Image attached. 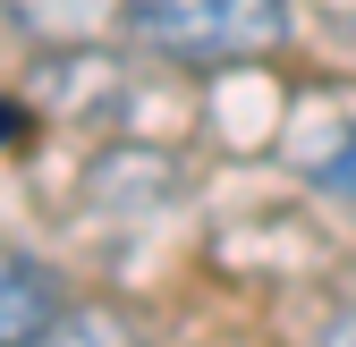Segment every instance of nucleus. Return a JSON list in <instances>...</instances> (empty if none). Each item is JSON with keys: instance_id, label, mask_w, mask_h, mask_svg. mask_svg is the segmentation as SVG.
<instances>
[{"instance_id": "nucleus-1", "label": "nucleus", "mask_w": 356, "mask_h": 347, "mask_svg": "<svg viewBox=\"0 0 356 347\" xmlns=\"http://www.w3.org/2000/svg\"><path fill=\"white\" fill-rule=\"evenodd\" d=\"M119 26L136 51L170 68H246L297 34V9L289 0H119Z\"/></svg>"}, {"instance_id": "nucleus-2", "label": "nucleus", "mask_w": 356, "mask_h": 347, "mask_svg": "<svg viewBox=\"0 0 356 347\" xmlns=\"http://www.w3.org/2000/svg\"><path fill=\"white\" fill-rule=\"evenodd\" d=\"M34 102L60 110V119H76V110H119L127 102V68L111 51H94V42H60V51H42V68H34Z\"/></svg>"}, {"instance_id": "nucleus-3", "label": "nucleus", "mask_w": 356, "mask_h": 347, "mask_svg": "<svg viewBox=\"0 0 356 347\" xmlns=\"http://www.w3.org/2000/svg\"><path fill=\"white\" fill-rule=\"evenodd\" d=\"M68 314V280L42 254H0V347H34Z\"/></svg>"}, {"instance_id": "nucleus-4", "label": "nucleus", "mask_w": 356, "mask_h": 347, "mask_svg": "<svg viewBox=\"0 0 356 347\" xmlns=\"http://www.w3.org/2000/svg\"><path fill=\"white\" fill-rule=\"evenodd\" d=\"M9 17L42 51H60V42H94V26L119 17V0H9Z\"/></svg>"}, {"instance_id": "nucleus-5", "label": "nucleus", "mask_w": 356, "mask_h": 347, "mask_svg": "<svg viewBox=\"0 0 356 347\" xmlns=\"http://www.w3.org/2000/svg\"><path fill=\"white\" fill-rule=\"evenodd\" d=\"M34 347H145V330L127 322L119 305H68L51 330H42Z\"/></svg>"}, {"instance_id": "nucleus-6", "label": "nucleus", "mask_w": 356, "mask_h": 347, "mask_svg": "<svg viewBox=\"0 0 356 347\" xmlns=\"http://www.w3.org/2000/svg\"><path fill=\"white\" fill-rule=\"evenodd\" d=\"M297 153H305V169H314L323 187L356 195V110H331V144H314V136H305Z\"/></svg>"}, {"instance_id": "nucleus-7", "label": "nucleus", "mask_w": 356, "mask_h": 347, "mask_svg": "<svg viewBox=\"0 0 356 347\" xmlns=\"http://www.w3.org/2000/svg\"><path fill=\"white\" fill-rule=\"evenodd\" d=\"M314 347H356V305H339V314L314 330Z\"/></svg>"}, {"instance_id": "nucleus-8", "label": "nucleus", "mask_w": 356, "mask_h": 347, "mask_svg": "<svg viewBox=\"0 0 356 347\" xmlns=\"http://www.w3.org/2000/svg\"><path fill=\"white\" fill-rule=\"evenodd\" d=\"M9 136H26V102H17V110L0 102V144H9Z\"/></svg>"}]
</instances>
